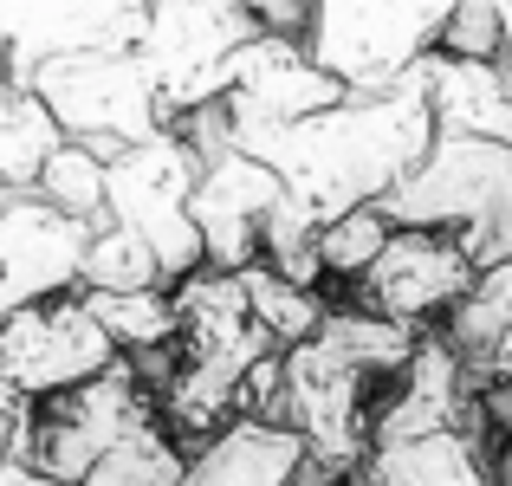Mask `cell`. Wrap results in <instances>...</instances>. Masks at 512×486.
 <instances>
[{
  "instance_id": "2e32d148",
  "label": "cell",
  "mask_w": 512,
  "mask_h": 486,
  "mask_svg": "<svg viewBox=\"0 0 512 486\" xmlns=\"http://www.w3.org/2000/svg\"><path fill=\"white\" fill-rule=\"evenodd\" d=\"M182 461H188L182 441H175L163 428V415L150 409V415H137V422H130L85 474H78V486H175L182 480Z\"/></svg>"
},
{
  "instance_id": "9a60e30c",
  "label": "cell",
  "mask_w": 512,
  "mask_h": 486,
  "mask_svg": "<svg viewBox=\"0 0 512 486\" xmlns=\"http://www.w3.org/2000/svg\"><path fill=\"white\" fill-rule=\"evenodd\" d=\"M422 98L435 111V130L512 143V72L500 59H454V52H422L415 59Z\"/></svg>"
},
{
  "instance_id": "44dd1931",
  "label": "cell",
  "mask_w": 512,
  "mask_h": 486,
  "mask_svg": "<svg viewBox=\"0 0 512 486\" xmlns=\"http://www.w3.org/2000/svg\"><path fill=\"white\" fill-rule=\"evenodd\" d=\"M33 195L52 201L59 214H72V221H85V227H104V156L91 143L59 137L33 175Z\"/></svg>"
},
{
  "instance_id": "83f0119b",
  "label": "cell",
  "mask_w": 512,
  "mask_h": 486,
  "mask_svg": "<svg viewBox=\"0 0 512 486\" xmlns=\"http://www.w3.org/2000/svg\"><path fill=\"white\" fill-rule=\"evenodd\" d=\"M130 7H143V0H130Z\"/></svg>"
},
{
  "instance_id": "603a6c76",
  "label": "cell",
  "mask_w": 512,
  "mask_h": 486,
  "mask_svg": "<svg viewBox=\"0 0 512 486\" xmlns=\"http://www.w3.org/2000/svg\"><path fill=\"white\" fill-rule=\"evenodd\" d=\"M389 227H396V221H389L376 201H363V208H344V214H331V221H318V266H325V286H357L363 266L383 253Z\"/></svg>"
},
{
  "instance_id": "e0dca14e",
  "label": "cell",
  "mask_w": 512,
  "mask_h": 486,
  "mask_svg": "<svg viewBox=\"0 0 512 486\" xmlns=\"http://www.w3.org/2000/svg\"><path fill=\"white\" fill-rule=\"evenodd\" d=\"M506 324H512V260H487L474 273V286L448 305V318H441L435 331L448 337V344L461 350V363L480 376V363H487V350L500 344Z\"/></svg>"
},
{
  "instance_id": "3957f363",
  "label": "cell",
  "mask_w": 512,
  "mask_h": 486,
  "mask_svg": "<svg viewBox=\"0 0 512 486\" xmlns=\"http://www.w3.org/2000/svg\"><path fill=\"white\" fill-rule=\"evenodd\" d=\"M253 33H260V20H253L247 0H143V26L130 52H137L143 78H150L163 124L221 98L234 52Z\"/></svg>"
},
{
  "instance_id": "8992f818",
  "label": "cell",
  "mask_w": 512,
  "mask_h": 486,
  "mask_svg": "<svg viewBox=\"0 0 512 486\" xmlns=\"http://www.w3.org/2000/svg\"><path fill=\"white\" fill-rule=\"evenodd\" d=\"M454 0H305V52L350 91H383L435 52Z\"/></svg>"
},
{
  "instance_id": "30bf717a",
  "label": "cell",
  "mask_w": 512,
  "mask_h": 486,
  "mask_svg": "<svg viewBox=\"0 0 512 486\" xmlns=\"http://www.w3.org/2000/svg\"><path fill=\"white\" fill-rule=\"evenodd\" d=\"M344 91L350 85L331 78L325 65L305 52L299 33H253L247 46L234 52L221 111H227V124H234V137H253V130H273V124H292V117L325 111Z\"/></svg>"
},
{
  "instance_id": "5b68a950",
  "label": "cell",
  "mask_w": 512,
  "mask_h": 486,
  "mask_svg": "<svg viewBox=\"0 0 512 486\" xmlns=\"http://www.w3.org/2000/svg\"><path fill=\"white\" fill-rule=\"evenodd\" d=\"M150 409H156V396L137 376V363L111 357L98 376H85V383H72V389H59V396L13 415V448L7 454L39 467V474H52V480H65V486H78V474Z\"/></svg>"
},
{
  "instance_id": "ffe728a7",
  "label": "cell",
  "mask_w": 512,
  "mask_h": 486,
  "mask_svg": "<svg viewBox=\"0 0 512 486\" xmlns=\"http://www.w3.org/2000/svg\"><path fill=\"white\" fill-rule=\"evenodd\" d=\"M240 273V292H247V312L260 318V331L273 337L279 350L286 344H299V337H312L318 331V318H325V292H312V286H292L286 273H273L266 260H247V266H234Z\"/></svg>"
},
{
  "instance_id": "4fadbf2b",
  "label": "cell",
  "mask_w": 512,
  "mask_h": 486,
  "mask_svg": "<svg viewBox=\"0 0 512 486\" xmlns=\"http://www.w3.org/2000/svg\"><path fill=\"white\" fill-rule=\"evenodd\" d=\"M143 7L130 0H0V65L13 78L52 52L137 46Z\"/></svg>"
},
{
  "instance_id": "cb8c5ba5",
  "label": "cell",
  "mask_w": 512,
  "mask_h": 486,
  "mask_svg": "<svg viewBox=\"0 0 512 486\" xmlns=\"http://www.w3.org/2000/svg\"><path fill=\"white\" fill-rule=\"evenodd\" d=\"M260 33H305V0H247Z\"/></svg>"
},
{
  "instance_id": "7c38bea8",
  "label": "cell",
  "mask_w": 512,
  "mask_h": 486,
  "mask_svg": "<svg viewBox=\"0 0 512 486\" xmlns=\"http://www.w3.org/2000/svg\"><path fill=\"white\" fill-rule=\"evenodd\" d=\"M91 227L39 201L33 188L0 195V318L26 299L78 286V260H85Z\"/></svg>"
},
{
  "instance_id": "5bb4252c",
  "label": "cell",
  "mask_w": 512,
  "mask_h": 486,
  "mask_svg": "<svg viewBox=\"0 0 512 486\" xmlns=\"http://www.w3.org/2000/svg\"><path fill=\"white\" fill-rule=\"evenodd\" d=\"M305 467V441L286 422L234 415L208 441H195L175 486H286Z\"/></svg>"
},
{
  "instance_id": "7a4b0ae2",
  "label": "cell",
  "mask_w": 512,
  "mask_h": 486,
  "mask_svg": "<svg viewBox=\"0 0 512 486\" xmlns=\"http://www.w3.org/2000/svg\"><path fill=\"white\" fill-rule=\"evenodd\" d=\"M383 383L389 376H370L325 331L279 350V422L305 441V467L325 486L370 461V415Z\"/></svg>"
},
{
  "instance_id": "ba28073f",
  "label": "cell",
  "mask_w": 512,
  "mask_h": 486,
  "mask_svg": "<svg viewBox=\"0 0 512 486\" xmlns=\"http://www.w3.org/2000/svg\"><path fill=\"white\" fill-rule=\"evenodd\" d=\"M111 357H117V344L104 337V324L91 318V305H85L78 286L13 305V312L0 318V409L7 415L33 409V402L98 376Z\"/></svg>"
},
{
  "instance_id": "277c9868",
  "label": "cell",
  "mask_w": 512,
  "mask_h": 486,
  "mask_svg": "<svg viewBox=\"0 0 512 486\" xmlns=\"http://www.w3.org/2000/svg\"><path fill=\"white\" fill-rule=\"evenodd\" d=\"M20 85L46 104L59 137L91 143L98 156H117L124 143H143L150 130H163V111H156L150 78H143V65H137L130 46L52 52V59L26 65Z\"/></svg>"
},
{
  "instance_id": "d6986e66",
  "label": "cell",
  "mask_w": 512,
  "mask_h": 486,
  "mask_svg": "<svg viewBox=\"0 0 512 486\" xmlns=\"http://www.w3.org/2000/svg\"><path fill=\"white\" fill-rule=\"evenodd\" d=\"M91 305V318L104 324V337L117 344V357H143V350L175 344V299L169 286H137V292H91L78 286Z\"/></svg>"
},
{
  "instance_id": "d4e9b609",
  "label": "cell",
  "mask_w": 512,
  "mask_h": 486,
  "mask_svg": "<svg viewBox=\"0 0 512 486\" xmlns=\"http://www.w3.org/2000/svg\"><path fill=\"white\" fill-rule=\"evenodd\" d=\"M0 486H65V480H52V474H39V467H26V461H0Z\"/></svg>"
},
{
  "instance_id": "ac0fdd59",
  "label": "cell",
  "mask_w": 512,
  "mask_h": 486,
  "mask_svg": "<svg viewBox=\"0 0 512 486\" xmlns=\"http://www.w3.org/2000/svg\"><path fill=\"white\" fill-rule=\"evenodd\" d=\"M52 143H59V124L46 117V104L0 65V195L33 188V175H39Z\"/></svg>"
},
{
  "instance_id": "4316f807",
  "label": "cell",
  "mask_w": 512,
  "mask_h": 486,
  "mask_svg": "<svg viewBox=\"0 0 512 486\" xmlns=\"http://www.w3.org/2000/svg\"><path fill=\"white\" fill-rule=\"evenodd\" d=\"M286 486H325V480H318V474H312V467H299V474H292Z\"/></svg>"
},
{
  "instance_id": "7402d4cb",
  "label": "cell",
  "mask_w": 512,
  "mask_h": 486,
  "mask_svg": "<svg viewBox=\"0 0 512 486\" xmlns=\"http://www.w3.org/2000/svg\"><path fill=\"white\" fill-rule=\"evenodd\" d=\"M78 286H91V292H137V286H169V279H163V266H156V253L143 247L130 227L104 221V227H91V240H85Z\"/></svg>"
},
{
  "instance_id": "52a82bcc",
  "label": "cell",
  "mask_w": 512,
  "mask_h": 486,
  "mask_svg": "<svg viewBox=\"0 0 512 486\" xmlns=\"http://www.w3.org/2000/svg\"><path fill=\"white\" fill-rule=\"evenodd\" d=\"M195 169H201L195 150H188L169 124L150 130L143 143H124L117 156H104V221L130 227V234L156 253L169 286L201 266V234H195V221H188Z\"/></svg>"
},
{
  "instance_id": "6da1fadb",
  "label": "cell",
  "mask_w": 512,
  "mask_h": 486,
  "mask_svg": "<svg viewBox=\"0 0 512 486\" xmlns=\"http://www.w3.org/2000/svg\"><path fill=\"white\" fill-rule=\"evenodd\" d=\"M428 143H435V111H428L422 78H415V65H409L396 85L344 91L338 104H325V111H312V117H292V124L234 137V150L260 156L312 221H331V214H344V208L383 201L389 188L422 162Z\"/></svg>"
},
{
  "instance_id": "9c48e42d",
  "label": "cell",
  "mask_w": 512,
  "mask_h": 486,
  "mask_svg": "<svg viewBox=\"0 0 512 486\" xmlns=\"http://www.w3.org/2000/svg\"><path fill=\"white\" fill-rule=\"evenodd\" d=\"M474 273H480L474 253L448 227H389L383 253L363 266V279L350 292L370 312L409 324V331H428V324H441L448 305L474 286Z\"/></svg>"
},
{
  "instance_id": "8fae6325",
  "label": "cell",
  "mask_w": 512,
  "mask_h": 486,
  "mask_svg": "<svg viewBox=\"0 0 512 486\" xmlns=\"http://www.w3.org/2000/svg\"><path fill=\"white\" fill-rule=\"evenodd\" d=\"M286 195L273 169L247 150H214L195 169V188H188V221L201 234V266H247L260 253V221L273 214V201Z\"/></svg>"
},
{
  "instance_id": "484cf974",
  "label": "cell",
  "mask_w": 512,
  "mask_h": 486,
  "mask_svg": "<svg viewBox=\"0 0 512 486\" xmlns=\"http://www.w3.org/2000/svg\"><path fill=\"white\" fill-rule=\"evenodd\" d=\"M480 376H506V383H512V324L500 331V344L487 350V363H480Z\"/></svg>"
}]
</instances>
